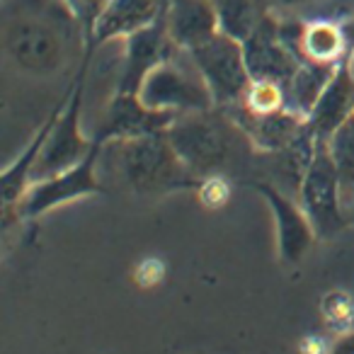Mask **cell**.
Here are the masks:
<instances>
[{
    "mask_svg": "<svg viewBox=\"0 0 354 354\" xmlns=\"http://www.w3.org/2000/svg\"><path fill=\"white\" fill-rule=\"evenodd\" d=\"M107 146L117 148V162L124 183L143 197L197 189L199 177H194L172 148L167 131L148 133V136L114 141Z\"/></svg>",
    "mask_w": 354,
    "mask_h": 354,
    "instance_id": "cell-1",
    "label": "cell"
},
{
    "mask_svg": "<svg viewBox=\"0 0 354 354\" xmlns=\"http://www.w3.org/2000/svg\"><path fill=\"white\" fill-rule=\"evenodd\" d=\"M167 136L187 170L204 180V177L221 175L236 153V136L243 133L223 109L212 107L202 112L180 114L167 129Z\"/></svg>",
    "mask_w": 354,
    "mask_h": 354,
    "instance_id": "cell-2",
    "label": "cell"
},
{
    "mask_svg": "<svg viewBox=\"0 0 354 354\" xmlns=\"http://www.w3.org/2000/svg\"><path fill=\"white\" fill-rule=\"evenodd\" d=\"M95 51L83 49V59H80V68L75 80L71 83V88L66 90V104L61 109L59 119H56L54 129L49 133L44 151L39 156V162L35 167V177L32 185L37 180L44 177L59 175V172L68 170V167L78 165L95 146L93 136H85L80 129V114H83V95H85V78H88L90 61H93Z\"/></svg>",
    "mask_w": 354,
    "mask_h": 354,
    "instance_id": "cell-3",
    "label": "cell"
},
{
    "mask_svg": "<svg viewBox=\"0 0 354 354\" xmlns=\"http://www.w3.org/2000/svg\"><path fill=\"white\" fill-rule=\"evenodd\" d=\"M3 39L8 59L30 75H54L68 56V37L51 20L32 12L8 20Z\"/></svg>",
    "mask_w": 354,
    "mask_h": 354,
    "instance_id": "cell-4",
    "label": "cell"
},
{
    "mask_svg": "<svg viewBox=\"0 0 354 354\" xmlns=\"http://www.w3.org/2000/svg\"><path fill=\"white\" fill-rule=\"evenodd\" d=\"M299 202L308 214L318 241L335 238L347 226L342 209V180L330 151V141H318L313 160L299 183Z\"/></svg>",
    "mask_w": 354,
    "mask_h": 354,
    "instance_id": "cell-5",
    "label": "cell"
},
{
    "mask_svg": "<svg viewBox=\"0 0 354 354\" xmlns=\"http://www.w3.org/2000/svg\"><path fill=\"white\" fill-rule=\"evenodd\" d=\"M187 54L212 93L214 107L223 109L241 102L252 83L241 39H233L226 32H218L216 37H212Z\"/></svg>",
    "mask_w": 354,
    "mask_h": 354,
    "instance_id": "cell-6",
    "label": "cell"
},
{
    "mask_svg": "<svg viewBox=\"0 0 354 354\" xmlns=\"http://www.w3.org/2000/svg\"><path fill=\"white\" fill-rule=\"evenodd\" d=\"M104 148H107V143L95 138L93 151H90L78 165L68 167V170L59 172V175L37 180V183L27 189L20 207H17L15 218H39V216H44V214L54 212V209L66 207V204H71V202L93 197V194H102L104 187H102V183H100L95 167H97V160Z\"/></svg>",
    "mask_w": 354,
    "mask_h": 354,
    "instance_id": "cell-7",
    "label": "cell"
},
{
    "mask_svg": "<svg viewBox=\"0 0 354 354\" xmlns=\"http://www.w3.org/2000/svg\"><path fill=\"white\" fill-rule=\"evenodd\" d=\"M138 97L158 112L172 114L202 112V109L214 107L212 93L192 59H189V66H185L175 56L146 75L141 90H138Z\"/></svg>",
    "mask_w": 354,
    "mask_h": 354,
    "instance_id": "cell-8",
    "label": "cell"
},
{
    "mask_svg": "<svg viewBox=\"0 0 354 354\" xmlns=\"http://www.w3.org/2000/svg\"><path fill=\"white\" fill-rule=\"evenodd\" d=\"M177 117L180 114L158 112V109L148 107L136 93H119V90H114L93 136L100 138L102 143L148 136V133L167 131Z\"/></svg>",
    "mask_w": 354,
    "mask_h": 354,
    "instance_id": "cell-9",
    "label": "cell"
},
{
    "mask_svg": "<svg viewBox=\"0 0 354 354\" xmlns=\"http://www.w3.org/2000/svg\"><path fill=\"white\" fill-rule=\"evenodd\" d=\"M252 187L265 199L272 216H274L277 252H279V260L284 262V265H299V262L308 255L310 248L315 245V241H318L308 214L304 212L301 202L296 204L294 199H289L284 192H279L274 185L255 183Z\"/></svg>",
    "mask_w": 354,
    "mask_h": 354,
    "instance_id": "cell-10",
    "label": "cell"
},
{
    "mask_svg": "<svg viewBox=\"0 0 354 354\" xmlns=\"http://www.w3.org/2000/svg\"><path fill=\"white\" fill-rule=\"evenodd\" d=\"M279 20L274 10L243 39L248 71L252 80H277L284 85L299 68L301 59L286 46L279 32Z\"/></svg>",
    "mask_w": 354,
    "mask_h": 354,
    "instance_id": "cell-11",
    "label": "cell"
},
{
    "mask_svg": "<svg viewBox=\"0 0 354 354\" xmlns=\"http://www.w3.org/2000/svg\"><path fill=\"white\" fill-rule=\"evenodd\" d=\"M177 54H180V49L170 39V35H167L165 17L143 27V30L133 32L131 37L124 39V66L122 73H119L117 90L119 93L138 95L146 75Z\"/></svg>",
    "mask_w": 354,
    "mask_h": 354,
    "instance_id": "cell-12",
    "label": "cell"
},
{
    "mask_svg": "<svg viewBox=\"0 0 354 354\" xmlns=\"http://www.w3.org/2000/svg\"><path fill=\"white\" fill-rule=\"evenodd\" d=\"M354 117V44L344 54V59L335 66L328 88L323 90L308 114V127L318 141H333L342 124Z\"/></svg>",
    "mask_w": 354,
    "mask_h": 354,
    "instance_id": "cell-13",
    "label": "cell"
},
{
    "mask_svg": "<svg viewBox=\"0 0 354 354\" xmlns=\"http://www.w3.org/2000/svg\"><path fill=\"white\" fill-rule=\"evenodd\" d=\"M223 112L241 129L245 141L260 153H284L306 127V117L291 112L289 107L272 114H252L241 104H231L223 107Z\"/></svg>",
    "mask_w": 354,
    "mask_h": 354,
    "instance_id": "cell-14",
    "label": "cell"
},
{
    "mask_svg": "<svg viewBox=\"0 0 354 354\" xmlns=\"http://www.w3.org/2000/svg\"><path fill=\"white\" fill-rule=\"evenodd\" d=\"M165 27L180 51H192L221 32L214 0H167Z\"/></svg>",
    "mask_w": 354,
    "mask_h": 354,
    "instance_id": "cell-15",
    "label": "cell"
},
{
    "mask_svg": "<svg viewBox=\"0 0 354 354\" xmlns=\"http://www.w3.org/2000/svg\"><path fill=\"white\" fill-rule=\"evenodd\" d=\"M165 0H112L95 25L90 39L83 44V49L97 51L107 41L127 39L133 32L160 20L165 15Z\"/></svg>",
    "mask_w": 354,
    "mask_h": 354,
    "instance_id": "cell-16",
    "label": "cell"
},
{
    "mask_svg": "<svg viewBox=\"0 0 354 354\" xmlns=\"http://www.w3.org/2000/svg\"><path fill=\"white\" fill-rule=\"evenodd\" d=\"M354 44V22L339 25L335 20L304 22L299 37L301 61L337 66Z\"/></svg>",
    "mask_w": 354,
    "mask_h": 354,
    "instance_id": "cell-17",
    "label": "cell"
},
{
    "mask_svg": "<svg viewBox=\"0 0 354 354\" xmlns=\"http://www.w3.org/2000/svg\"><path fill=\"white\" fill-rule=\"evenodd\" d=\"M333 73H335V66L301 61L299 68L294 71V75L284 83L286 107H289L291 112L308 119V114L313 112L315 102L320 100L323 90L328 88Z\"/></svg>",
    "mask_w": 354,
    "mask_h": 354,
    "instance_id": "cell-18",
    "label": "cell"
},
{
    "mask_svg": "<svg viewBox=\"0 0 354 354\" xmlns=\"http://www.w3.org/2000/svg\"><path fill=\"white\" fill-rule=\"evenodd\" d=\"M221 20V32L233 39H245L272 12V0H214Z\"/></svg>",
    "mask_w": 354,
    "mask_h": 354,
    "instance_id": "cell-19",
    "label": "cell"
},
{
    "mask_svg": "<svg viewBox=\"0 0 354 354\" xmlns=\"http://www.w3.org/2000/svg\"><path fill=\"white\" fill-rule=\"evenodd\" d=\"M243 109L252 114H272L286 109V93L284 85L277 80H252L250 88L245 90L241 102Z\"/></svg>",
    "mask_w": 354,
    "mask_h": 354,
    "instance_id": "cell-20",
    "label": "cell"
},
{
    "mask_svg": "<svg viewBox=\"0 0 354 354\" xmlns=\"http://www.w3.org/2000/svg\"><path fill=\"white\" fill-rule=\"evenodd\" d=\"M330 151H333V158L337 162L342 192L354 189V117L339 127V131L330 141Z\"/></svg>",
    "mask_w": 354,
    "mask_h": 354,
    "instance_id": "cell-21",
    "label": "cell"
},
{
    "mask_svg": "<svg viewBox=\"0 0 354 354\" xmlns=\"http://www.w3.org/2000/svg\"><path fill=\"white\" fill-rule=\"evenodd\" d=\"M64 3L68 6V10L73 12L80 35H83V44H85V41L90 39V35H93L97 20L102 17V12L107 10V6L112 0H64Z\"/></svg>",
    "mask_w": 354,
    "mask_h": 354,
    "instance_id": "cell-22",
    "label": "cell"
},
{
    "mask_svg": "<svg viewBox=\"0 0 354 354\" xmlns=\"http://www.w3.org/2000/svg\"><path fill=\"white\" fill-rule=\"evenodd\" d=\"M197 197L207 209H221L231 199V183L223 175L204 177L197 187Z\"/></svg>",
    "mask_w": 354,
    "mask_h": 354,
    "instance_id": "cell-23",
    "label": "cell"
},
{
    "mask_svg": "<svg viewBox=\"0 0 354 354\" xmlns=\"http://www.w3.org/2000/svg\"><path fill=\"white\" fill-rule=\"evenodd\" d=\"M323 313L330 325L347 328V325H352V320H354V301L349 299L347 294H342V291H333V294L325 296Z\"/></svg>",
    "mask_w": 354,
    "mask_h": 354,
    "instance_id": "cell-24",
    "label": "cell"
},
{
    "mask_svg": "<svg viewBox=\"0 0 354 354\" xmlns=\"http://www.w3.org/2000/svg\"><path fill=\"white\" fill-rule=\"evenodd\" d=\"M162 274H165V267H162V262L160 260H153V257H148V260H143L141 265H138L136 281L148 289V286L158 284V281L162 279Z\"/></svg>",
    "mask_w": 354,
    "mask_h": 354,
    "instance_id": "cell-25",
    "label": "cell"
},
{
    "mask_svg": "<svg viewBox=\"0 0 354 354\" xmlns=\"http://www.w3.org/2000/svg\"><path fill=\"white\" fill-rule=\"evenodd\" d=\"M328 354H354V330H344L339 337H335Z\"/></svg>",
    "mask_w": 354,
    "mask_h": 354,
    "instance_id": "cell-26",
    "label": "cell"
},
{
    "mask_svg": "<svg viewBox=\"0 0 354 354\" xmlns=\"http://www.w3.org/2000/svg\"><path fill=\"white\" fill-rule=\"evenodd\" d=\"M272 3H277V6H284V8H296V6H304V3H308V0H272Z\"/></svg>",
    "mask_w": 354,
    "mask_h": 354,
    "instance_id": "cell-27",
    "label": "cell"
},
{
    "mask_svg": "<svg viewBox=\"0 0 354 354\" xmlns=\"http://www.w3.org/2000/svg\"><path fill=\"white\" fill-rule=\"evenodd\" d=\"M165 3H167V0H165Z\"/></svg>",
    "mask_w": 354,
    "mask_h": 354,
    "instance_id": "cell-28",
    "label": "cell"
}]
</instances>
